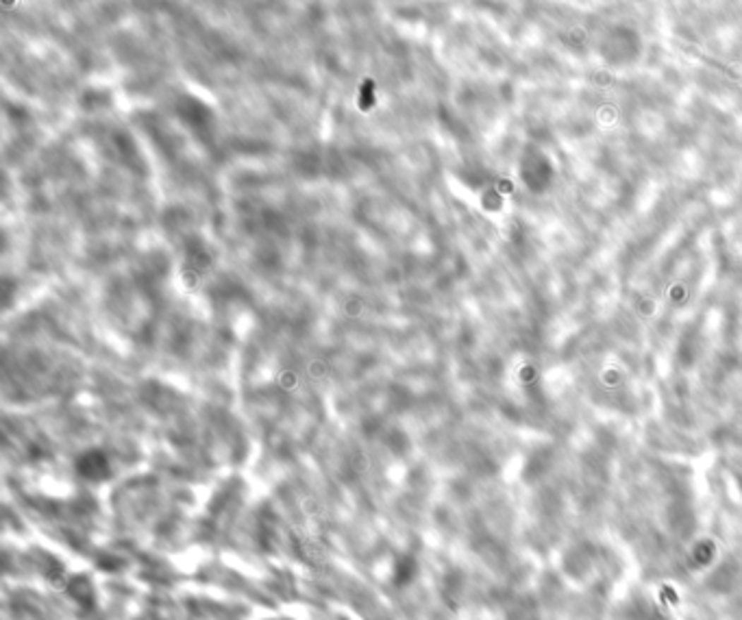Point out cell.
Here are the masks:
<instances>
[{"mask_svg": "<svg viewBox=\"0 0 742 620\" xmlns=\"http://www.w3.org/2000/svg\"><path fill=\"white\" fill-rule=\"evenodd\" d=\"M76 470L78 475H83L85 479H107L109 477V462L107 457H104L100 451H90L85 453L81 460H78L76 464Z\"/></svg>", "mask_w": 742, "mask_h": 620, "instance_id": "1", "label": "cell"}]
</instances>
